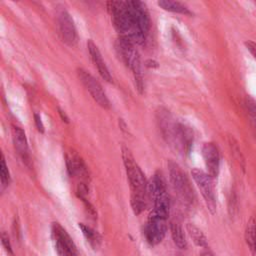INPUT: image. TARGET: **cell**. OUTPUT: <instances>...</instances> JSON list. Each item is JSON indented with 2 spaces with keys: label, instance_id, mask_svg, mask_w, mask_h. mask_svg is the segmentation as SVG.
I'll use <instances>...</instances> for the list:
<instances>
[{
  "label": "cell",
  "instance_id": "cell-12",
  "mask_svg": "<svg viewBox=\"0 0 256 256\" xmlns=\"http://www.w3.org/2000/svg\"><path fill=\"white\" fill-rule=\"evenodd\" d=\"M87 48H88L90 57H91L94 65H95V67L97 68L99 74L101 75V77L104 80H106L107 82H112V76H111V74L109 72V69H108L105 61L103 60L101 52L98 49V47L96 46V44L92 40H88Z\"/></svg>",
  "mask_w": 256,
  "mask_h": 256
},
{
  "label": "cell",
  "instance_id": "cell-8",
  "mask_svg": "<svg viewBox=\"0 0 256 256\" xmlns=\"http://www.w3.org/2000/svg\"><path fill=\"white\" fill-rule=\"evenodd\" d=\"M52 234L58 256H77V249L72 238L58 222L52 223Z\"/></svg>",
  "mask_w": 256,
  "mask_h": 256
},
{
  "label": "cell",
  "instance_id": "cell-19",
  "mask_svg": "<svg viewBox=\"0 0 256 256\" xmlns=\"http://www.w3.org/2000/svg\"><path fill=\"white\" fill-rule=\"evenodd\" d=\"M0 172H1V187H2V190H4L10 183V174H9L8 167L5 162V158H4L3 154L1 155Z\"/></svg>",
  "mask_w": 256,
  "mask_h": 256
},
{
  "label": "cell",
  "instance_id": "cell-21",
  "mask_svg": "<svg viewBox=\"0 0 256 256\" xmlns=\"http://www.w3.org/2000/svg\"><path fill=\"white\" fill-rule=\"evenodd\" d=\"M34 121H35V125H36L38 131L41 132V133H43V132H44V125H43V123H42L41 117H40L37 113L34 114Z\"/></svg>",
  "mask_w": 256,
  "mask_h": 256
},
{
  "label": "cell",
  "instance_id": "cell-23",
  "mask_svg": "<svg viewBox=\"0 0 256 256\" xmlns=\"http://www.w3.org/2000/svg\"><path fill=\"white\" fill-rule=\"evenodd\" d=\"M58 112H59V115L61 116L62 120H63V121H65L66 123H68V122H69V118L67 117V115L65 114V112H64V111H62V110H61V109H59V108H58Z\"/></svg>",
  "mask_w": 256,
  "mask_h": 256
},
{
  "label": "cell",
  "instance_id": "cell-24",
  "mask_svg": "<svg viewBox=\"0 0 256 256\" xmlns=\"http://www.w3.org/2000/svg\"><path fill=\"white\" fill-rule=\"evenodd\" d=\"M200 256H214V254L209 250V249H205L201 252Z\"/></svg>",
  "mask_w": 256,
  "mask_h": 256
},
{
  "label": "cell",
  "instance_id": "cell-9",
  "mask_svg": "<svg viewBox=\"0 0 256 256\" xmlns=\"http://www.w3.org/2000/svg\"><path fill=\"white\" fill-rule=\"evenodd\" d=\"M57 22L63 41L69 46H75L78 41V35L71 15L65 9L61 10L58 12Z\"/></svg>",
  "mask_w": 256,
  "mask_h": 256
},
{
  "label": "cell",
  "instance_id": "cell-7",
  "mask_svg": "<svg viewBox=\"0 0 256 256\" xmlns=\"http://www.w3.org/2000/svg\"><path fill=\"white\" fill-rule=\"evenodd\" d=\"M77 75L92 98L97 102V104L104 109L110 108V101L101 84L89 72L82 68L77 69Z\"/></svg>",
  "mask_w": 256,
  "mask_h": 256
},
{
  "label": "cell",
  "instance_id": "cell-10",
  "mask_svg": "<svg viewBox=\"0 0 256 256\" xmlns=\"http://www.w3.org/2000/svg\"><path fill=\"white\" fill-rule=\"evenodd\" d=\"M202 156L207 173L213 178L217 177L220 166V155L217 147L213 143H205L202 147Z\"/></svg>",
  "mask_w": 256,
  "mask_h": 256
},
{
  "label": "cell",
  "instance_id": "cell-3",
  "mask_svg": "<svg viewBox=\"0 0 256 256\" xmlns=\"http://www.w3.org/2000/svg\"><path fill=\"white\" fill-rule=\"evenodd\" d=\"M168 169L169 179L175 193L183 203L192 205L195 200V195L186 173L177 163L172 161L168 163Z\"/></svg>",
  "mask_w": 256,
  "mask_h": 256
},
{
  "label": "cell",
  "instance_id": "cell-16",
  "mask_svg": "<svg viewBox=\"0 0 256 256\" xmlns=\"http://www.w3.org/2000/svg\"><path fill=\"white\" fill-rule=\"evenodd\" d=\"M186 229L190 238L192 239V241L196 246L204 247V248L207 247V238L200 228H198L196 225L192 223H188L186 225Z\"/></svg>",
  "mask_w": 256,
  "mask_h": 256
},
{
  "label": "cell",
  "instance_id": "cell-14",
  "mask_svg": "<svg viewBox=\"0 0 256 256\" xmlns=\"http://www.w3.org/2000/svg\"><path fill=\"white\" fill-rule=\"evenodd\" d=\"M78 225L82 231V234L84 235L86 240L89 242L91 247L93 249H98L101 244V240H102L101 235L97 231H95L93 228H91L83 223H79Z\"/></svg>",
  "mask_w": 256,
  "mask_h": 256
},
{
  "label": "cell",
  "instance_id": "cell-15",
  "mask_svg": "<svg viewBox=\"0 0 256 256\" xmlns=\"http://www.w3.org/2000/svg\"><path fill=\"white\" fill-rule=\"evenodd\" d=\"M157 4L164 10L166 11H170L173 13H180V14H184V15H190L191 12L188 9V7L186 5H184L181 2L178 1H170V0H161L158 1Z\"/></svg>",
  "mask_w": 256,
  "mask_h": 256
},
{
  "label": "cell",
  "instance_id": "cell-22",
  "mask_svg": "<svg viewBox=\"0 0 256 256\" xmlns=\"http://www.w3.org/2000/svg\"><path fill=\"white\" fill-rule=\"evenodd\" d=\"M245 45L247 47V49L249 50V52L253 55V57L256 59V43L252 42V41H247L245 42Z\"/></svg>",
  "mask_w": 256,
  "mask_h": 256
},
{
  "label": "cell",
  "instance_id": "cell-17",
  "mask_svg": "<svg viewBox=\"0 0 256 256\" xmlns=\"http://www.w3.org/2000/svg\"><path fill=\"white\" fill-rule=\"evenodd\" d=\"M245 240L253 255L256 256V220L253 217L247 223L245 229Z\"/></svg>",
  "mask_w": 256,
  "mask_h": 256
},
{
  "label": "cell",
  "instance_id": "cell-1",
  "mask_svg": "<svg viewBox=\"0 0 256 256\" xmlns=\"http://www.w3.org/2000/svg\"><path fill=\"white\" fill-rule=\"evenodd\" d=\"M122 158L131 191V207L134 214L139 215L147 206L149 197L148 182L130 150L125 146L122 148Z\"/></svg>",
  "mask_w": 256,
  "mask_h": 256
},
{
  "label": "cell",
  "instance_id": "cell-13",
  "mask_svg": "<svg viewBox=\"0 0 256 256\" xmlns=\"http://www.w3.org/2000/svg\"><path fill=\"white\" fill-rule=\"evenodd\" d=\"M66 165L70 176L82 179L87 178V168L82 159L76 153L70 152L66 155Z\"/></svg>",
  "mask_w": 256,
  "mask_h": 256
},
{
  "label": "cell",
  "instance_id": "cell-18",
  "mask_svg": "<svg viewBox=\"0 0 256 256\" xmlns=\"http://www.w3.org/2000/svg\"><path fill=\"white\" fill-rule=\"evenodd\" d=\"M170 231H171V236L173 239L174 244L179 248V249H186L187 247V241L183 232L182 227L175 222H171L170 224Z\"/></svg>",
  "mask_w": 256,
  "mask_h": 256
},
{
  "label": "cell",
  "instance_id": "cell-5",
  "mask_svg": "<svg viewBox=\"0 0 256 256\" xmlns=\"http://www.w3.org/2000/svg\"><path fill=\"white\" fill-rule=\"evenodd\" d=\"M167 219L168 216L154 209L149 213L144 225V236L150 245H157L164 239L167 230Z\"/></svg>",
  "mask_w": 256,
  "mask_h": 256
},
{
  "label": "cell",
  "instance_id": "cell-4",
  "mask_svg": "<svg viewBox=\"0 0 256 256\" xmlns=\"http://www.w3.org/2000/svg\"><path fill=\"white\" fill-rule=\"evenodd\" d=\"M149 197L153 200L154 210L166 216L169 215L170 200L167 193L166 181L161 172H156L148 183Z\"/></svg>",
  "mask_w": 256,
  "mask_h": 256
},
{
  "label": "cell",
  "instance_id": "cell-20",
  "mask_svg": "<svg viewBox=\"0 0 256 256\" xmlns=\"http://www.w3.org/2000/svg\"><path fill=\"white\" fill-rule=\"evenodd\" d=\"M1 242H2V246L5 249V251L9 254V255H13V250H12V246L11 243L9 241V237L7 235V233L5 231H2L1 233Z\"/></svg>",
  "mask_w": 256,
  "mask_h": 256
},
{
  "label": "cell",
  "instance_id": "cell-11",
  "mask_svg": "<svg viewBox=\"0 0 256 256\" xmlns=\"http://www.w3.org/2000/svg\"><path fill=\"white\" fill-rule=\"evenodd\" d=\"M11 131H12V139H13L15 150L17 151V153L19 154L23 162H25L28 165L30 158H29L28 142H27L25 132L21 127L16 125L12 126Z\"/></svg>",
  "mask_w": 256,
  "mask_h": 256
},
{
  "label": "cell",
  "instance_id": "cell-2",
  "mask_svg": "<svg viewBox=\"0 0 256 256\" xmlns=\"http://www.w3.org/2000/svg\"><path fill=\"white\" fill-rule=\"evenodd\" d=\"M135 44L124 37H119L116 42L117 52L123 63L132 71L137 89L141 92L143 88V78L141 72V62Z\"/></svg>",
  "mask_w": 256,
  "mask_h": 256
},
{
  "label": "cell",
  "instance_id": "cell-6",
  "mask_svg": "<svg viewBox=\"0 0 256 256\" xmlns=\"http://www.w3.org/2000/svg\"><path fill=\"white\" fill-rule=\"evenodd\" d=\"M191 175L198 188L200 189V192L206 202L208 210L212 214H214L216 211V196L213 177L198 168L192 169Z\"/></svg>",
  "mask_w": 256,
  "mask_h": 256
}]
</instances>
